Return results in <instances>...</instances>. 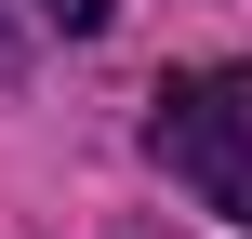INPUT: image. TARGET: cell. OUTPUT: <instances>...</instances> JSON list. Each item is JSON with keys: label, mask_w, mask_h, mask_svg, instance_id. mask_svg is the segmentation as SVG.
I'll return each mask as SVG.
<instances>
[{"label": "cell", "mask_w": 252, "mask_h": 239, "mask_svg": "<svg viewBox=\"0 0 252 239\" xmlns=\"http://www.w3.org/2000/svg\"><path fill=\"white\" fill-rule=\"evenodd\" d=\"M146 146H159V173H173L199 213L252 226V67H186V80H159Z\"/></svg>", "instance_id": "6da1fadb"}, {"label": "cell", "mask_w": 252, "mask_h": 239, "mask_svg": "<svg viewBox=\"0 0 252 239\" xmlns=\"http://www.w3.org/2000/svg\"><path fill=\"white\" fill-rule=\"evenodd\" d=\"M106 13H120V0H40V27H66V40H93Z\"/></svg>", "instance_id": "7a4b0ae2"}, {"label": "cell", "mask_w": 252, "mask_h": 239, "mask_svg": "<svg viewBox=\"0 0 252 239\" xmlns=\"http://www.w3.org/2000/svg\"><path fill=\"white\" fill-rule=\"evenodd\" d=\"M13 67H27V40H13V13H0V80H13Z\"/></svg>", "instance_id": "3957f363"}]
</instances>
